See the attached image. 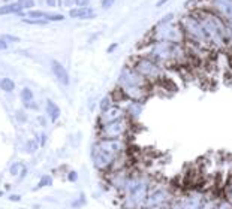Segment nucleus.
I'll return each mask as SVG.
<instances>
[{"label":"nucleus","instance_id":"obj_1","mask_svg":"<svg viewBox=\"0 0 232 209\" xmlns=\"http://www.w3.org/2000/svg\"><path fill=\"white\" fill-rule=\"evenodd\" d=\"M141 55H147L162 64L165 69L169 67H186L190 66L192 55L186 49L183 44H172V42H162V40H150L145 39L142 42Z\"/></svg>","mask_w":232,"mask_h":209},{"label":"nucleus","instance_id":"obj_2","mask_svg":"<svg viewBox=\"0 0 232 209\" xmlns=\"http://www.w3.org/2000/svg\"><path fill=\"white\" fill-rule=\"evenodd\" d=\"M157 179L148 172L133 169L120 196V208L121 209H144L145 202L150 194L151 187Z\"/></svg>","mask_w":232,"mask_h":209},{"label":"nucleus","instance_id":"obj_3","mask_svg":"<svg viewBox=\"0 0 232 209\" xmlns=\"http://www.w3.org/2000/svg\"><path fill=\"white\" fill-rule=\"evenodd\" d=\"M129 152L126 139H97L92 146V162L94 169L102 175L111 172L112 166Z\"/></svg>","mask_w":232,"mask_h":209},{"label":"nucleus","instance_id":"obj_4","mask_svg":"<svg viewBox=\"0 0 232 209\" xmlns=\"http://www.w3.org/2000/svg\"><path fill=\"white\" fill-rule=\"evenodd\" d=\"M178 21H180L183 30H184L186 40H187V42L195 44V45H198V47H201L202 49L213 52V48H211V44H210L208 36H207V33H205L204 25L201 24V21L198 20L192 12L183 15Z\"/></svg>","mask_w":232,"mask_h":209},{"label":"nucleus","instance_id":"obj_5","mask_svg":"<svg viewBox=\"0 0 232 209\" xmlns=\"http://www.w3.org/2000/svg\"><path fill=\"white\" fill-rule=\"evenodd\" d=\"M128 64H130L139 75H142L153 87L157 85L163 78H166V69L162 64H159L157 61H154L153 58L147 57V55L136 54L130 58Z\"/></svg>","mask_w":232,"mask_h":209},{"label":"nucleus","instance_id":"obj_6","mask_svg":"<svg viewBox=\"0 0 232 209\" xmlns=\"http://www.w3.org/2000/svg\"><path fill=\"white\" fill-rule=\"evenodd\" d=\"M147 39L150 40H162V42H172V44H186V33L180 21H172L163 25H154L148 33Z\"/></svg>","mask_w":232,"mask_h":209},{"label":"nucleus","instance_id":"obj_7","mask_svg":"<svg viewBox=\"0 0 232 209\" xmlns=\"http://www.w3.org/2000/svg\"><path fill=\"white\" fill-rule=\"evenodd\" d=\"M132 124L133 121L126 116L123 120L100 126L97 127V139H126L132 130Z\"/></svg>","mask_w":232,"mask_h":209},{"label":"nucleus","instance_id":"obj_8","mask_svg":"<svg viewBox=\"0 0 232 209\" xmlns=\"http://www.w3.org/2000/svg\"><path fill=\"white\" fill-rule=\"evenodd\" d=\"M117 87H120V88H124V87L153 88V85L150 82L147 81L142 75H139L130 64L123 66V69L120 70V75H118V79H117Z\"/></svg>","mask_w":232,"mask_h":209},{"label":"nucleus","instance_id":"obj_9","mask_svg":"<svg viewBox=\"0 0 232 209\" xmlns=\"http://www.w3.org/2000/svg\"><path fill=\"white\" fill-rule=\"evenodd\" d=\"M132 170H133V167L129 166V167H124V169H120V170H116V172H111V173L105 175L106 185L109 187L118 197L121 196L124 187L128 184L129 178L132 175Z\"/></svg>","mask_w":232,"mask_h":209},{"label":"nucleus","instance_id":"obj_10","mask_svg":"<svg viewBox=\"0 0 232 209\" xmlns=\"http://www.w3.org/2000/svg\"><path fill=\"white\" fill-rule=\"evenodd\" d=\"M205 197H207V191L192 190L183 196H180V200H181L183 209H201L205 202Z\"/></svg>","mask_w":232,"mask_h":209},{"label":"nucleus","instance_id":"obj_11","mask_svg":"<svg viewBox=\"0 0 232 209\" xmlns=\"http://www.w3.org/2000/svg\"><path fill=\"white\" fill-rule=\"evenodd\" d=\"M126 116L128 115H126L124 108L121 104H114L108 111L99 114V116H97V127L105 126V124H109V123H114V121H118V120H123Z\"/></svg>","mask_w":232,"mask_h":209},{"label":"nucleus","instance_id":"obj_12","mask_svg":"<svg viewBox=\"0 0 232 209\" xmlns=\"http://www.w3.org/2000/svg\"><path fill=\"white\" fill-rule=\"evenodd\" d=\"M121 106L124 108L126 115H128V118L130 120V121H136L139 116H141L142 111H144V103H141V102H133V100H126Z\"/></svg>","mask_w":232,"mask_h":209},{"label":"nucleus","instance_id":"obj_13","mask_svg":"<svg viewBox=\"0 0 232 209\" xmlns=\"http://www.w3.org/2000/svg\"><path fill=\"white\" fill-rule=\"evenodd\" d=\"M51 70H53V75L57 78V81L60 82V84L69 85V82H70L69 73H68L66 67H65L61 63H58L57 60H51Z\"/></svg>","mask_w":232,"mask_h":209},{"label":"nucleus","instance_id":"obj_14","mask_svg":"<svg viewBox=\"0 0 232 209\" xmlns=\"http://www.w3.org/2000/svg\"><path fill=\"white\" fill-rule=\"evenodd\" d=\"M69 17L70 18H80V20H90L96 17V12L92 8H73L69 11Z\"/></svg>","mask_w":232,"mask_h":209},{"label":"nucleus","instance_id":"obj_15","mask_svg":"<svg viewBox=\"0 0 232 209\" xmlns=\"http://www.w3.org/2000/svg\"><path fill=\"white\" fill-rule=\"evenodd\" d=\"M46 115L49 116V120L53 121V123H56L58 120V116H60V108H58V104H56L53 100H46Z\"/></svg>","mask_w":232,"mask_h":209},{"label":"nucleus","instance_id":"obj_16","mask_svg":"<svg viewBox=\"0 0 232 209\" xmlns=\"http://www.w3.org/2000/svg\"><path fill=\"white\" fill-rule=\"evenodd\" d=\"M23 11L21 5L17 2V3H9V5H5L0 8V15H8V13H20Z\"/></svg>","mask_w":232,"mask_h":209},{"label":"nucleus","instance_id":"obj_17","mask_svg":"<svg viewBox=\"0 0 232 209\" xmlns=\"http://www.w3.org/2000/svg\"><path fill=\"white\" fill-rule=\"evenodd\" d=\"M114 100H112V97H111V94H108V96H105V97H102V100H100V103H99V109H100V112H105V111H108L111 106H114Z\"/></svg>","mask_w":232,"mask_h":209},{"label":"nucleus","instance_id":"obj_18","mask_svg":"<svg viewBox=\"0 0 232 209\" xmlns=\"http://www.w3.org/2000/svg\"><path fill=\"white\" fill-rule=\"evenodd\" d=\"M0 88L5 91V93H12L15 90V82L9 79V78H3L0 81Z\"/></svg>","mask_w":232,"mask_h":209},{"label":"nucleus","instance_id":"obj_19","mask_svg":"<svg viewBox=\"0 0 232 209\" xmlns=\"http://www.w3.org/2000/svg\"><path fill=\"white\" fill-rule=\"evenodd\" d=\"M51 185H53V176L51 175H42L41 179H39V182H37V185H36V190L44 188V187H51Z\"/></svg>","mask_w":232,"mask_h":209},{"label":"nucleus","instance_id":"obj_20","mask_svg":"<svg viewBox=\"0 0 232 209\" xmlns=\"http://www.w3.org/2000/svg\"><path fill=\"white\" fill-rule=\"evenodd\" d=\"M23 167H24V164L21 162H14L11 166H9V173H11L12 176H17V175L21 173Z\"/></svg>","mask_w":232,"mask_h":209},{"label":"nucleus","instance_id":"obj_21","mask_svg":"<svg viewBox=\"0 0 232 209\" xmlns=\"http://www.w3.org/2000/svg\"><path fill=\"white\" fill-rule=\"evenodd\" d=\"M21 99H23L24 104L32 103V102H33V93H32V90H30V88H23V91H21Z\"/></svg>","mask_w":232,"mask_h":209},{"label":"nucleus","instance_id":"obj_22","mask_svg":"<svg viewBox=\"0 0 232 209\" xmlns=\"http://www.w3.org/2000/svg\"><path fill=\"white\" fill-rule=\"evenodd\" d=\"M216 209H232V205L226 197H220L216 205Z\"/></svg>","mask_w":232,"mask_h":209},{"label":"nucleus","instance_id":"obj_23","mask_svg":"<svg viewBox=\"0 0 232 209\" xmlns=\"http://www.w3.org/2000/svg\"><path fill=\"white\" fill-rule=\"evenodd\" d=\"M37 146H39V143H37L35 139L29 140V142L26 143V152H27V154H33V152H36Z\"/></svg>","mask_w":232,"mask_h":209},{"label":"nucleus","instance_id":"obj_24","mask_svg":"<svg viewBox=\"0 0 232 209\" xmlns=\"http://www.w3.org/2000/svg\"><path fill=\"white\" fill-rule=\"evenodd\" d=\"M85 202H87V200H85V196H84V194H80L78 199H77L75 202H72V203H70V206H72L73 209H78V208H81V206H84V205H85Z\"/></svg>","mask_w":232,"mask_h":209},{"label":"nucleus","instance_id":"obj_25","mask_svg":"<svg viewBox=\"0 0 232 209\" xmlns=\"http://www.w3.org/2000/svg\"><path fill=\"white\" fill-rule=\"evenodd\" d=\"M45 20L46 21H63L65 15H61V13H45Z\"/></svg>","mask_w":232,"mask_h":209},{"label":"nucleus","instance_id":"obj_26","mask_svg":"<svg viewBox=\"0 0 232 209\" xmlns=\"http://www.w3.org/2000/svg\"><path fill=\"white\" fill-rule=\"evenodd\" d=\"M175 20V15L174 13H168V15H165L163 18H160L159 21H157V25H163V24H169L172 23Z\"/></svg>","mask_w":232,"mask_h":209},{"label":"nucleus","instance_id":"obj_27","mask_svg":"<svg viewBox=\"0 0 232 209\" xmlns=\"http://www.w3.org/2000/svg\"><path fill=\"white\" fill-rule=\"evenodd\" d=\"M27 15L32 20H45V12H41V11H30Z\"/></svg>","mask_w":232,"mask_h":209},{"label":"nucleus","instance_id":"obj_28","mask_svg":"<svg viewBox=\"0 0 232 209\" xmlns=\"http://www.w3.org/2000/svg\"><path fill=\"white\" fill-rule=\"evenodd\" d=\"M18 3L21 5L23 9H32L35 6V0H18Z\"/></svg>","mask_w":232,"mask_h":209},{"label":"nucleus","instance_id":"obj_29","mask_svg":"<svg viewBox=\"0 0 232 209\" xmlns=\"http://www.w3.org/2000/svg\"><path fill=\"white\" fill-rule=\"evenodd\" d=\"M23 21L27 24H33V25H45V24H48L46 20H32V18H26Z\"/></svg>","mask_w":232,"mask_h":209},{"label":"nucleus","instance_id":"obj_30","mask_svg":"<svg viewBox=\"0 0 232 209\" xmlns=\"http://www.w3.org/2000/svg\"><path fill=\"white\" fill-rule=\"evenodd\" d=\"M66 178H68V181H69V182H77V181H78V173H77L75 170H69Z\"/></svg>","mask_w":232,"mask_h":209},{"label":"nucleus","instance_id":"obj_31","mask_svg":"<svg viewBox=\"0 0 232 209\" xmlns=\"http://www.w3.org/2000/svg\"><path fill=\"white\" fill-rule=\"evenodd\" d=\"M2 39H3L5 42H20V37H17V36H11V35L2 36Z\"/></svg>","mask_w":232,"mask_h":209},{"label":"nucleus","instance_id":"obj_32","mask_svg":"<svg viewBox=\"0 0 232 209\" xmlns=\"http://www.w3.org/2000/svg\"><path fill=\"white\" fill-rule=\"evenodd\" d=\"M226 199L231 202V205H232V182H229L228 187H226Z\"/></svg>","mask_w":232,"mask_h":209},{"label":"nucleus","instance_id":"obj_33","mask_svg":"<svg viewBox=\"0 0 232 209\" xmlns=\"http://www.w3.org/2000/svg\"><path fill=\"white\" fill-rule=\"evenodd\" d=\"M88 3H90V0H75V5L78 8H87Z\"/></svg>","mask_w":232,"mask_h":209},{"label":"nucleus","instance_id":"obj_34","mask_svg":"<svg viewBox=\"0 0 232 209\" xmlns=\"http://www.w3.org/2000/svg\"><path fill=\"white\" fill-rule=\"evenodd\" d=\"M114 3H116V0H102V8L104 9H109Z\"/></svg>","mask_w":232,"mask_h":209},{"label":"nucleus","instance_id":"obj_35","mask_svg":"<svg viewBox=\"0 0 232 209\" xmlns=\"http://www.w3.org/2000/svg\"><path fill=\"white\" fill-rule=\"evenodd\" d=\"M45 143H46V135L41 133L39 135V146H45Z\"/></svg>","mask_w":232,"mask_h":209},{"label":"nucleus","instance_id":"obj_36","mask_svg":"<svg viewBox=\"0 0 232 209\" xmlns=\"http://www.w3.org/2000/svg\"><path fill=\"white\" fill-rule=\"evenodd\" d=\"M117 48H118V44H111V45L108 47V49H106V52H108V54H112Z\"/></svg>","mask_w":232,"mask_h":209},{"label":"nucleus","instance_id":"obj_37","mask_svg":"<svg viewBox=\"0 0 232 209\" xmlns=\"http://www.w3.org/2000/svg\"><path fill=\"white\" fill-rule=\"evenodd\" d=\"M17 120H18V121H26V120H27V116H26V114H24V112H17Z\"/></svg>","mask_w":232,"mask_h":209},{"label":"nucleus","instance_id":"obj_38","mask_svg":"<svg viewBox=\"0 0 232 209\" xmlns=\"http://www.w3.org/2000/svg\"><path fill=\"white\" fill-rule=\"evenodd\" d=\"M9 200H11V202H20V200H21V196H20V194H11V196H9Z\"/></svg>","mask_w":232,"mask_h":209},{"label":"nucleus","instance_id":"obj_39","mask_svg":"<svg viewBox=\"0 0 232 209\" xmlns=\"http://www.w3.org/2000/svg\"><path fill=\"white\" fill-rule=\"evenodd\" d=\"M26 176H27V167L24 166V167H23V170H21V173L18 175V178H20V179H24Z\"/></svg>","mask_w":232,"mask_h":209},{"label":"nucleus","instance_id":"obj_40","mask_svg":"<svg viewBox=\"0 0 232 209\" xmlns=\"http://www.w3.org/2000/svg\"><path fill=\"white\" fill-rule=\"evenodd\" d=\"M168 2H169V0H159V2L156 3V8H162L163 5H166Z\"/></svg>","mask_w":232,"mask_h":209},{"label":"nucleus","instance_id":"obj_41","mask_svg":"<svg viewBox=\"0 0 232 209\" xmlns=\"http://www.w3.org/2000/svg\"><path fill=\"white\" fill-rule=\"evenodd\" d=\"M8 48V42H5L3 39H0V49H6Z\"/></svg>","mask_w":232,"mask_h":209},{"label":"nucleus","instance_id":"obj_42","mask_svg":"<svg viewBox=\"0 0 232 209\" xmlns=\"http://www.w3.org/2000/svg\"><path fill=\"white\" fill-rule=\"evenodd\" d=\"M26 108H29V109H37V104L32 102V103H27V104H26Z\"/></svg>","mask_w":232,"mask_h":209},{"label":"nucleus","instance_id":"obj_43","mask_svg":"<svg viewBox=\"0 0 232 209\" xmlns=\"http://www.w3.org/2000/svg\"><path fill=\"white\" fill-rule=\"evenodd\" d=\"M46 5L48 6H56V0H46Z\"/></svg>","mask_w":232,"mask_h":209},{"label":"nucleus","instance_id":"obj_44","mask_svg":"<svg viewBox=\"0 0 232 209\" xmlns=\"http://www.w3.org/2000/svg\"><path fill=\"white\" fill-rule=\"evenodd\" d=\"M0 81H2V79H0Z\"/></svg>","mask_w":232,"mask_h":209}]
</instances>
